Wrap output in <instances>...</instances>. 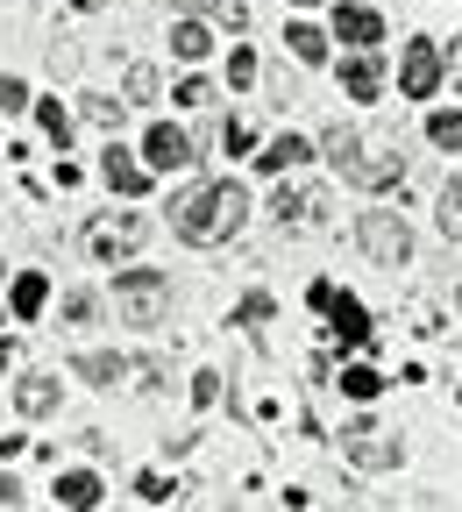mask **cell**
<instances>
[{
	"instance_id": "22",
	"label": "cell",
	"mask_w": 462,
	"mask_h": 512,
	"mask_svg": "<svg viewBox=\"0 0 462 512\" xmlns=\"http://www.w3.org/2000/svg\"><path fill=\"white\" fill-rule=\"evenodd\" d=\"M36 121H43V136H50L57 150H64V143H72V114H64L57 100H43V107H36Z\"/></svg>"
},
{
	"instance_id": "23",
	"label": "cell",
	"mask_w": 462,
	"mask_h": 512,
	"mask_svg": "<svg viewBox=\"0 0 462 512\" xmlns=\"http://www.w3.org/2000/svg\"><path fill=\"white\" fill-rule=\"evenodd\" d=\"M377 384H384V377H377L370 363H349V370H342V392H349V399H377Z\"/></svg>"
},
{
	"instance_id": "21",
	"label": "cell",
	"mask_w": 462,
	"mask_h": 512,
	"mask_svg": "<svg viewBox=\"0 0 462 512\" xmlns=\"http://www.w3.org/2000/svg\"><path fill=\"white\" fill-rule=\"evenodd\" d=\"M72 370H79L86 384H114V377H128V363H121V356H79Z\"/></svg>"
},
{
	"instance_id": "13",
	"label": "cell",
	"mask_w": 462,
	"mask_h": 512,
	"mask_svg": "<svg viewBox=\"0 0 462 512\" xmlns=\"http://www.w3.org/2000/svg\"><path fill=\"white\" fill-rule=\"evenodd\" d=\"M43 299H50V278H43V271H22V278L8 285V313H15V320H36Z\"/></svg>"
},
{
	"instance_id": "8",
	"label": "cell",
	"mask_w": 462,
	"mask_h": 512,
	"mask_svg": "<svg viewBox=\"0 0 462 512\" xmlns=\"http://www.w3.org/2000/svg\"><path fill=\"white\" fill-rule=\"evenodd\" d=\"M143 157H150V171H185V164L200 157V150H192V136H185V128L157 121L150 136H143Z\"/></svg>"
},
{
	"instance_id": "12",
	"label": "cell",
	"mask_w": 462,
	"mask_h": 512,
	"mask_svg": "<svg viewBox=\"0 0 462 512\" xmlns=\"http://www.w3.org/2000/svg\"><path fill=\"white\" fill-rule=\"evenodd\" d=\"M342 93H349V100H377V93H384V64H377L370 50L342 64Z\"/></svg>"
},
{
	"instance_id": "25",
	"label": "cell",
	"mask_w": 462,
	"mask_h": 512,
	"mask_svg": "<svg viewBox=\"0 0 462 512\" xmlns=\"http://www.w3.org/2000/svg\"><path fill=\"white\" fill-rule=\"evenodd\" d=\"M93 313H100V299H93V292H72V299H64V320H72V328H86Z\"/></svg>"
},
{
	"instance_id": "6",
	"label": "cell",
	"mask_w": 462,
	"mask_h": 512,
	"mask_svg": "<svg viewBox=\"0 0 462 512\" xmlns=\"http://www.w3.org/2000/svg\"><path fill=\"white\" fill-rule=\"evenodd\" d=\"M342 448H349L363 470H391V463H399V441H391L377 420H349V427H342Z\"/></svg>"
},
{
	"instance_id": "1",
	"label": "cell",
	"mask_w": 462,
	"mask_h": 512,
	"mask_svg": "<svg viewBox=\"0 0 462 512\" xmlns=\"http://www.w3.org/2000/svg\"><path fill=\"white\" fill-rule=\"evenodd\" d=\"M249 221V192L235 178H214V185H192L185 200L171 207V228L185 242H228L235 228Z\"/></svg>"
},
{
	"instance_id": "20",
	"label": "cell",
	"mask_w": 462,
	"mask_h": 512,
	"mask_svg": "<svg viewBox=\"0 0 462 512\" xmlns=\"http://www.w3.org/2000/svg\"><path fill=\"white\" fill-rule=\"evenodd\" d=\"M171 50H178V57H207V50H214V29H207V22H178V29H171Z\"/></svg>"
},
{
	"instance_id": "11",
	"label": "cell",
	"mask_w": 462,
	"mask_h": 512,
	"mask_svg": "<svg viewBox=\"0 0 462 512\" xmlns=\"http://www.w3.org/2000/svg\"><path fill=\"white\" fill-rule=\"evenodd\" d=\"M327 36H342V43H356V50H377L384 43V22L370 15V8H335V29Z\"/></svg>"
},
{
	"instance_id": "17",
	"label": "cell",
	"mask_w": 462,
	"mask_h": 512,
	"mask_svg": "<svg viewBox=\"0 0 462 512\" xmlns=\"http://www.w3.org/2000/svg\"><path fill=\"white\" fill-rule=\"evenodd\" d=\"M306 157H313V143H306V136H278L271 150H256V164H263V171H292V164H306Z\"/></svg>"
},
{
	"instance_id": "35",
	"label": "cell",
	"mask_w": 462,
	"mask_h": 512,
	"mask_svg": "<svg viewBox=\"0 0 462 512\" xmlns=\"http://www.w3.org/2000/svg\"><path fill=\"white\" fill-rule=\"evenodd\" d=\"M0 505H22V484L15 477H0Z\"/></svg>"
},
{
	"instance_id": "3",
	"label": "cell",
	"mask_w": 462,
	"mask_h": 512,
	"mask_svg": "<svg viewBox=\"0 0 462 512\" xmlns=\"http://www.w3.org/2000/svg\"><path fill=\"white\" fill-rule=\"evenodd\" d=\"M114 313L128 320V328H157V320L171 313V278H164V271H128V278H114Z\"/></svg>"
},
{
	"instance_id": "30",
	"label": "cell",
	"mask_w": 462,
	"mask_h": 512,
	"mask_svg": "<svg viewBox=\"0 0 462 512\" xmlns=\"http://www.w3.org/2000/svg\"><path fill=\"white\" fill-rule=\"evenodd\" d=\"M214 399H221V377L200 370V377H192V406H214Z\"/></svg>"
},
{
	"instance_id": "7",
	"label": "cell",
	"mask_w": 462,
	"mask_h": 512,
	"mask_svg": "<svg viewBox=\"0 0 462 512\" xmlns=\"http://www.w3.org/2000/svg\"><path fill=\"white\" fill-rule=\"evenodd\" d=\"M399 86H406V100H427V93L441 86V50H434L427 36L406 43V57H399Z\"/></svg>"
},
{
	"instance_id": "33",
	"label": "cell",
	"mask_w": 462,
	"mask_h": 512,
	"mask_svg": "<svg viewBox=\"0 0 462 512\" xmlns=\"http://www.w3.org/2000/svg\"><path fill=\"white\" fill-rule=\"evenodd\" d=\"M221 143H228V150H249V121H242V114H235V121L221 128Z\"/></svg>"
},
{
	"instance_id": "19",
	"label": "cell",
	"mask_w": 462,
	"mask_h": 512,
	"mask_svg": "<svg viewBox=\"0 0 462 512\" xmlns=\"http://www.w3.org/2000/svg\"><path fill=\"white\" fill-rule=\"evenodd\" d=\"M427 143L462 150V107H434V114H427Z\"/></svg>"
},
{
	"instance_id": "24",
	"label": "cell",
	"mask_w": 462,
	"mask_h": 512,
	"mask_svg": "<svg viewBox=\"0 0 462 512\" xmlns=\"http://www.w3.org/2000/svg\"><path fill=\"white\" fill-rule=\"evenodd\" d=\"M128 100H143V107L157 100V72H150V64H136V72H128Z\"/></svg>"
},
{
	"instance_id": "9",
	"label": "cell",
	"mask_w": 462,
	"mask_h": 512,
	"mask_svg": "<svg viewBox=\"0 0 462 512\" xmlns=\"http://www.w3.org/2000/svg\"><path fill=\"white\" fill-rule=\"evenodd\" d=\"M100 178H107L114 192H128V200H136V192L150 185V164H143V157H128L121 143H107V157H100Z\"/></svg>"
},
{
	"instance_id": "26",
	"label": "cell",
	"mask_w": 462,
	"mask_h": 512,
	"mask_svg": "<svg viewBox=\"0 0 462 512\" xmlns=\"http://www.w3.org/2000/svg\"><path fill=\"white\" fill-rule=\"evenodd\" d=\"M136 491H143V505H171L178 484H171V477H136Z\"/></svg>"
},
{
	"instance_id": "10",
	"label": "cell",
	"mask_w": 462,
	"mask_h": 512,
	"mask_svg": "<svg viewBox=\"0 0 462 512\" xmlns=\"http://www.w3.org/2000/svg\"><path fill=\"white\" fill-rule=\"evenodd\" d=\"M271 214H278V228H306V221H320V192L313 185H278Z\"/></svg>"
},
{
	"instance_id": "32",
	"label": "cell",
	"mask_w": 462,
	"mask_h": 512,
	"mask_svg": "<svg viewBox=\"0 0 462 512\" xmlns=\"http://www.w3.org/2000/svg\"><path fill=\"white\" fill-rule=\"evenodd\" d=\"M235 320H271V299H263V292H249V299L235 306Z\"/></svg>"
},
{
	"instance_id": "31",
	"label": "cell",
	"mask_w": 462,
	"mask_h": 512,
	"mask_svg": "<svg viewBox=\"0 0 462 512\" xmlns=\"http://www.w3.org/2000/svg\"><path fill=\"white\" fill-rule=\"evenodd\" d=\"M178 100H185V107H207V100H214V86H207V79H185V86H178Z\"/></svg>"
},
{
	"instance_id": "15",
	"label": "cell",
	"mask_w": 462,
	"mask_h": 512,
	"mask_svg": "<svg viewBox=\"0 0 462 512\" xmlns=\"http://www.w3.org/2000/svg\"><path fill=\"white\" fill-rule=\"evenodd\" d=\"M320 313L335 320V335H342L349 349H356V342H370V320H363V306H356V299H327Z\"/></svg>"
},
{
	"instance_id": "18",
	"label": "cell",
	"mask_w": 462,
	"mask_h": 512,
	"mask_svg": "<svg viewBox=\"0 0 462 512\" xmlns=\"http://www.w3.org/2000/svg\"><path fill=\"white\" fill-rule=\"evenodd\" d=\"M285 43H292V57H299V64H327V29L292 22V29H285Z\"/></svg>"
},
{
	"instance_id": "4",
	"label": "cell",
	"mask_w": 462,
	"mask_h": 512,
	"mask_svg": "<svg viewBox=\"0 0 462 512\" xmlns=\"http://www.w3.org/2000/svg\"><path fill=\"white\" fill-rule=\"evenodd\" d=\"M356 235H363V249L377 256V264H406V256H413L406 221H399V214H384V207H370V214L356 221Z\"/></svg>"
},
{
	"instance_id": "29",
	"label": "cell",
	"mask_w": 462,
	"mask_h": 512,
	"mask_svg": "<svg viewBox=\"0 0 462 512\" xmlns=\"http://www.w3.org/2000/svg\"><path fill=\"white\" fill-rule=\"evenodd\" d=\"M441 221H448V235L462 228V185H448V192H441Z\"/></svg>"
},
{
	"instance_id": "28",
	"label": "cell",
	"mask_w": 462,
	"mask_h": 512,
	"mask_svg": "<svg viewBox=\"0 0 462 512\" xmlns=\"http://www.w3.org/2000/svg\"><path fill=\"white\" fill-rule=\"evenodd\" d=\"M249 79H256V50H235L228 57V86H249Z\"/></svg>"
},
{
	"instance_id": "34",
	"label": "cell",
	"mask_w": 462,
	"mask_h": 512,
	"mask_svg": "<svg viewBox=\"0 0 462 512\" xmlns=\"http://www.w3.org/2000/svg\"><path fill=\"white\" fill-rule=\"evenodd\" d=\"M86 114H93L100 128H114V121H121V107H114V100H86Z\"/></svg>"
},
{
	"instance_id": "36",
	"label": "cell",
	"mask_w": 462,
	"mask_h": 512,
	"mask_svg": "<svg viewBox=\"0 0 462 512\" xmlns=\"http://www.w3.org/2000/svg\"><path fill=\"white\" fill-rule=\"evenodd\" d=\"M292 8H313V0H292Z\"/></svg>"
},
{
	"instance_id": "2",
	"label": "cell",
	"mask_w": 462,
	"mask_h": 512,
	"mask_svg": "<svg viewBox=\"0 0 462 512\" xmlns=\"http://www.w3.org/2000/svg\"><path fill=\"white\" fill-rule=\"evenodd\" d=\"M320 150H327V164H335L349 185H363V192H384V185H399V178H406L399 136H363V128H335V136H327Z\"/></svg>"
},
{
	"instance_id": "27",
	"label": "cell",
	"mask_w": 462,
	"mask_h": 512,
	"mask_svg": "<svg viewBox=\"0 0 462 512\" xmlns=\"http://www.w3.org/2000/svg\"><path fill=\"white\" fill-rule=\"evenodd\" d=\"M29 107V86L22 79H0V114H22Z\"/></svg>"
},
{
	"instance_id": "5",
	"label": "cell",
	"mask_w": 462,
	"mask_h": 512,
	"mask_svg": "<svg viewBox=\"0 0 462 512\" xmlns=\"http://www.w3.org/2000/svg\"><path fill=\"white\" fill-rule=\"evenodd\" d=\"M143 235H150V228H143V214H107V221H93V228H86V249L100 256V264H114V256H136V249H143Z\"/></svg>"
},
{
	"instance_id": "14",
	"label": "cell",
	"mask_w": 462,
	"mask_h": 512,
	"mask_svg": "<svg viewBox=\"0 0 462 512\" xmlns=\"http://www.w3.org/2000/svg\"><path fill=\"white\" fill-rule=\"evenodd\" d=\"M15 406H22L29 420H50V413H57V377H22V384H15Z\"/></svg>"
},
{
	"instance_id": "16",
	"label": "cell",
	"mask_w": 462,
	"mask_h": 512,
	"mask_svg": "<svg viewBox=\"0 0 462 512\" xmlns=\"http://www.w3.org/2000/svg\"><path fill=\"white\" fill-rule=\"evenodd\" d=\"M57 505H72V512L100 505V477H93V470H64V477H57Z\"/></svg>"
}]
</instances>
